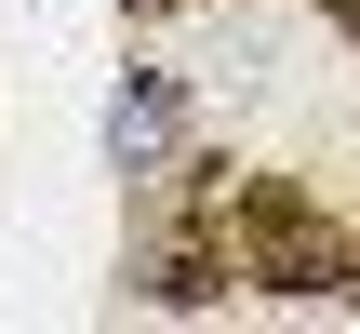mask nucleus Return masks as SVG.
Segmentation results:
<instances>
[{"label":"nucleus","mask_w":360,"mask_h":334,"mask_svg":"<svg viewBox=\"0 0 360 334\" xmlns=\"http://www.w3.org/2000/svg\"><path fill=\"white\" fill-rule=\"evenodd\" d=\"M227 254H240V281H267V295H347L360 254L334 214H307L294 187H227Z\"/></svg>","instance_id":"f257e3e1"},{"label":"nucleus","mask_w":360,"mask_h":334,"mask_svg":"<svg viewBox=\"0 0 360 334\" xmlns=\"http://www.w3.org/2000/svg\"><path fill=\"white\" fill-rule=\"evenodd\" d=\"M174 120H187L174 67H134L120 107H107V161H120V174H160V161H174Z\"/></svg>","instance_id":"f03ea898"},{"label":"nucleus","mask_w":360,"mask_h":334,"mask_svg":"<svg viewBox=\"0 0 360 334\" xmlns=\"http://www.w3.org/2000/svg\"><path fill=\"white\" fill-rule=\"evenodd\" d=\"M334 27H360V0H334Z\"/></svg>","instance_id":"7ed1b4c3"}]
</instances>
